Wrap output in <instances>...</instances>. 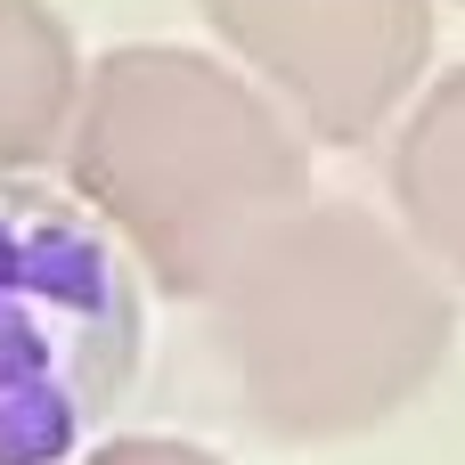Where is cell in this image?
<instances>
[{
  "instance_id": "obj_1",
  "label": "cell",
  "mask_w": 465,
  "mask_h": 465,
  "mask_svg": "<svg viewBox=\"0 0 465 465\" xmlns=\"http://www.w3.org/2000/svg\"><path fill=\"white\" fill-rule=\"evenodd\" d=\"M74 188L172 294H221L302 213V139L221 57L139 41L82 82Z\"/></svg>"
},
{
  "instance_id": "obj_2",
  "label": "cell",
  "mask_w": 465,
  "mask_h": 465,
  "mask_svg": "<svg viewBox=\"0 0 465 465\" xmlns=\"http://www.w3.org/2000/svg\"><path fill=\"white\" fill-rule=\"evenodd\" d=\"M245 409L286 441H343L409 409L450 360L441 278L360 204H302L213 294Z\"/></svg>"
},
{
  "instance_id": "obj_3",
  "label": "cell",
  "mask_w": 465,
  "mask_h": 465,
  "mask_svg": "<svg viewBox=\"0 0 465 465\" xmlns=\"http://www.w3.org/2000/svg\"><path fill=\"white\" fill-rule=\"evenodd\" d=\"M139 368V286L98 221L0 180V465H65Z\"/></svg>"
},
{
  "instance_id": "obj_4",
  "label": "cell",
  "mask_w": 465,
  "mask_h": 465,
  "mask_svg": "<svg viewBox=\"0 0 465 465\" xmlns=\"http://www.w3.org/2000/svg\"><path fill=\"white\" fill-rule=\"evenodd\" d=\"M204 16L335 147L368 139L433 49L425 0H204Z\"/></svg>"
},
{
  "instance_id": "obj_5",
  "label": "cell",
  "mask_w": 465,
  "mask_h": 465,
  "mask_svg": "<svg viewBox=\"0 0 465 465\" xmlns=\"http://www.w3.org/2000/svg\"><path fill=\"white\" fill-rule=\"evenodd\" d=\"M82 114L74 41L49 0H0V180L33 172Z\"/></svg>"
},
{
  "instance_id": "obj_6",
  "label": "cell",
  "mask_w": 465,
  "mask_h": 465,
  "mask_svg": "<svg viewBox=\"0 0 465 465\" xmlns=\"http://www.w3.org/2000/svg\"><path fill=\"white\" fill-rule=\"evenodd\" d=\"M392 188H401V213H409L417 245L441 253L465 278V74L433 82L425 106L409 114L401 155H392Z\"/></svg>"
},
{
  "instance_id": "obj_7",
  "label": "cell",
  "mask_w": 465,
  "mask_h": 465,
  "mask_svg": "<svg viewBox=\"0 0 465 465\" xmlns=\"http://www.w3.org/2000/svg\"><path fill=\"white\" fill-rule=\"evenodd\" d=\"M90 465H221V458H204L188 441H114V450H98Z\"/></svg>"
}]
</instances>
